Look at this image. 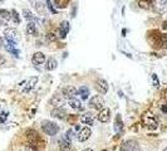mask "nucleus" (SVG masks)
Segmentation results:
<instances>
[{
	"instance_id": "obj_33",
	"label": "nucleus",
	"mask_w": 167,
	"mask_h": 151,
	"mask_svg": "<svg viewBox=\"0 0 167 151\" xmlns=\"http://www.w3.org/2000/svg\"><path fill=\"white\" fill-rule=\"evenodd\" d=\"M25 151H37V150H35V149H34V147H33V146H31V145H30V146H29V147H26V149H25Z\"/></svg>"
},
{
	"instance_id": "obj_4",
	"label": "nucleus",
	"mask_w": 167,
	"mask_h": 151,
	"mask_svg": "<svg viewBox=\"0 0 167 151\" xmlns=\"http://www.w3.org/2000/svg\"><path fill=\"white\" fill-rule=\"evenodd\" d=\"M4 35H5L7 40L14 42V43H16L19 40V33H18V30L14 29V28H7L4 30Z\"/></svg>"
},
{
	"instance_id": "obj_13",
	"label": "nucleus",
	"mask_w": 167,
	"mask_h": 151,
	"mask_svg": "<svg viewBox=\"0 0 167 151\" xmlns=\"http://www.w3.org/2000/svg\"><path fill=\"white\" fill-rule=\"evenodd\" d=\"M81 122L84 124V125H88V126H92L93 122H94V116L90 113V112H86L81 116Z\"/></svg>"
},
{
	"instance_id": "obj_15",
	"label": "nucleus",
	"mask_w": 167,
	"mask_h": 151,
	"mask_svg": "<svg viewBox=\"0 0 167 151\" xmlns=\"http://www.w3.org/2000/svg\"><path fill=\"white\" fill-rule=\"evenodd\" d=\"M49 103H50L52 106L60 107V106L64 103V96H63V93H62V95H54V96L50 98Z\"/></svg>"
},
{
	"instance_id": "obj_37",
	"label": "nucleus",
	"mask_w": 167,
	"mask_h": 151,
	"mask_svg": "<svg viewBox=\"0 0 167 151\" xmlns=\"http://www.w3.org/2000/svg\"><path fill=\"white\" fill-rule=\"evenodd\" d=\"M83 151H93V149H84Z\"/></svg>"
},
{
	"instance_id": "obj_27",
	"label": "nucleus",
	"mask_w": 167,
	"mask_h": 151,
	"mask_svg": "<svg viewBox=\"0 0 167 151\" xmlns=\"http://www.w3.org/2000/svg\"><path fill=\"white\" fill-rule=\"evenodd\" d=\"M10 13H12V18H13L14 23H15V24H19V23H20V18H19V15H18L16 10H14V9H13Z\"/></svg>"
},
{
	"instance_id": "obj_6",
	"label": "nucleus",
	"mask_w": 167,
	"mask_h": 151,
	"mask_svg": "<svg viewBox=\"0 0 167 151\" xmlns=\"http://www.w3.org/2000/svg\"><path fill=\"white\" fill-rule=\"evenodd\" d=\"M62 93H63V96L67 97V98H73L74 96H77L78 89H77L76 87H73V86H65V87H63V89H62Z\"/></svg>"
},
{
	"instance_id": "obj_14",
	"label": "nucleus",
	"mask_w": 167,
	"mask_h": 151,
	"mask_svg": "<svg viewBox=\"0 0 167 151\" xmlns=\"http://www.w3.org/2000/svg\"><path fill=\"white\" fill-rule=\"evenodd\" d=\"M31 60H33V63H34V64L40 66V64H43V63L45 62V55H44L42 52H37V53L33 54Z\"/></svg>"
},
{
	"instance_id": "obj_32",
	"label": "nucleus",
	"mask_w": 167,
	"mask_h": 151,
	"mask_svg": "<svg viewBox=\"0 0 167 151\" xmlns=\"http://www.w3.org/2000/svg\"><path fill=\"white\" fill-rule=\"evenodd\" d=\"M55 39H57V37H55L54 33H49L48 34V40H55Z\"/></svg>"
},
{
	"instance_id": "obj_20",
	"label": "nucleus",
	"mask_w": 167,
	"mask_h": 151,
	"mask_svg": "<svg viewBox=\"0 0 167 151\" xmlns=\"http://www.w3.org/2000/svg\"><path fill=\"white\" fill-rule=\"evenodd\" d=\"M23 17H24L28 21H34V23H38V21H39V19H38L34 14H33L30 10H28V9H24V10H23Z\"/></svg>"
},
{
	"instance_id": "obj_31",
	"label": "nucleus",
	"mask_w": 167,
	"mask_h": 151,
	"mask_svg": "<svg viewBox=\"0 0 167 151\" xmlns=\"http://www.w3.org/2000/svg\"><path fill=\"white\" fill-rule=\"evenodd\" d=\"M152 79H153L155 87H158V86H160V83H158V79H157V76H156V74H152Z\"/></svg>"
},
{
	"instance_id": "obj_7",
	"label": "nucleus",
	"mask_w": 167,
	"mask_h": 151,
	"mask_svg": "<svg viewBox=\"0 0 167 151\" xmlns=\"http://www.w3.org/2000/svg\"><path fill=\"white\" fill-rule=\"evenodd\" d=\"M90 135H92V130L89 127H83V129L79 130V132L77 135V139H78L79 142H84L90 137Z\"/></svg>"
},
{
	"instance_id": "obj_21",
	"label": "nucleus",
	"mask_w": 167,
	"mask_h": 151,
	"mask_svg": "<svg viewBox=\"0 0 167 151\" xmlns=\"http://www.w3.org/2000/svg\"><path fill=\"white\" fill-rule=\"evenodd\" d=\"M71 149H72L71 141L65 140V139H62V140L59 141V150H60V151H71Z\"/></svg>"
},
{
	"instance_id": "obj_24",
	"label": "nucleus",
	"mask_w": 167,
	"mask_h": 151,
	"mask_svg": "<svg viewBox=\"0 0 167 151\" xmlns=\"http://www.w3.org/2000/svg\"><path fill=\"white\" fill-rule=\"evenodd\" d=\"M57 66H58V62L54 59V58H49L48 60H47V66H45V68H47V71H54L55 68H57Z\"/></svg>"
},
{
	"instance_id": "obj_8",
	"label": "nucleus",
	"mask_w": 167,
	"mask_h": 151,
	"mask_svg": "<svg viewBox=\"0 0 167 151\" xmlns=\"http://www.w3.org/2000/svg\"><path fill=\"white\" fill-rule=\"evenodd\" d=\"M137 146H138V144H137L135 140H127V141L122 142L119 150H121V151H133V150L138 149Z\"/></svg>"
},
{
	"instance_id": "obj_2",
	"label": "nucleus",
	"mask_w": 167,
	"mask_h": 151,
	"mask_svg": "<svg viewBox=\"0 0 167 151\" xmlns=\"http://www.w3.org/2000/svg\"><path fill=\"white\" fill-rule=\"evenodd\" d=\"M142 121H143V124L146 127L151 129V130H156L158 124H157V120L156 117L152 115V113H146L143 117H142Z\"/></svg>"
},
{
	"instance_id": "obj_38",
	"label": "nucleus",
	"mask_w": 167,
	"mask_h": 151,
	"mask_svg": "<svg viewBox=\"0 0 167 151\" xmlns=\"http://www.w3.org/2000/svg\"><path fill=\"white\" fill-rule=\"evenodd\" d=\"M0 25H3V20H0Z\"/></svg>"
},
{
	"instance_id": "obj_34",
	"label": "nucleus",
	"mask_w": 167,
	"mask_h": 151,
	"mask_svg": "<svg viewBox=\"0 0 167 151\" xmlns=\"http://www.w3.org/2000/svg\"><path fill=\"white\" fill-rule=\"evenodd\" d=\"M4 63V58H3V55L0 54V64H3Z\"/></svg>"
},
{
	"instance_id": "obj_28",
	"label": "nucleus",
	"mask_w": 167,
	"mask_h": 151,
	"mask_svg": "<svg viewBox=\"0 0 167 151\" xmlns=\"http://www.w3.org/2000/svg\"><path fill=\"white\" fill-rule=\"evenodd\" d=\"M73 136H74V132H73V130H68L65 132V136H64V139L65 140H68V141H71L72 139H73Z\"/></svg>"
},
{
	"instance_id": "obj_36",
	"label": "nucleus",
	"mask_w": 167,
	"mask_h": 151,
	"mask_svg": "<svg viewBox=\"0 0 167 151\" xmlns=\"http://www.w3.org/2000/svg\"><path fill=\"white\" fill-rule=\"evenodd\" d=\"M162 111L163 112H167V106H162Z\"/></svg>"
},
{
	"instance_id": "obj_26",
	"label": "nucleus",
	"mask_w": 167,
	"mask_h": 151,
	"mask_svg": "<svg viewBox=\"0 0 167 151\" xmlns=\"http://www.w3.org/2000/svg\"><path fill=\"white\" fill-rule=\"evenodd\" d=\"M33 5H34V8L38 10V13H44V8H43V4L39 3V2H33Z\"/></svg>"
},
{
	"instance_id": "obj_35",
	"label": "nucleus",
	"mask_w": 167,
	"mask_h": 151,
	"mask_svg": "<svg viewBox=\"0 0 167 151\" xmlns=\"http://www.w3.org/2000/svg\"><path fill=\"white\" fill-rule=\"evenodd\" d=\"M158 2H160L162 5H163V4H167V0H158Z\"/></svg>"
},
{
	"instance_id": "obj_40",
	"label": "nucleus",
	"mask_w": 167,
	"mask_h": 151,
	"mask_svg": "<svg viewBox=\"0 0 167 151\" xmlns=\"http://www.w3.org/2000/svg\"><path fill=\"white\" fill-rule=\"evenodd\" d=\"M163 151H167V147H165V149H163Z\"/></svg>"
},
{
	"instance_id": "obj_25",
	"label": "nucleus",
	"mask_w": 167,
	"mask_h": 151,
	"mask_svg": "<svg viewBox=\"0 0 167 151\" xmlns=\"http://www.w3.org/2000/svg\"><path fill=\"white\" fill-rule=\"evenodd\" d=\"M12 18V13L5 10V9H0V19H4V20H9Z\"/></svg>"
},
{
	"instance_id": "obj_10",
	"label": "nucleus",
	"mask_w": 167,
	"mask_h": 151,
	"mask_svg": "<svg viewBox=\"0 0 167 151\" xmlns=\"http://www.w3.org/2000/svg\"><path fill=\"white\" fill-rule=\"evenodd\" d=\"M95 88L101 95H106L108 92V83L104 79H98L95 83Z\"/></svg>"
},
{
	"instance_id": "obj_12",
	"label": "nucleus",
	"mask_w": 167,
	"mask_h": 151,
	"mask_svg": "<svg viewBox=\"0 0 167 151\" xmlns=\"http://www.w3.org/2000/svg\"><path fill=\"white\" fill-rule=\"evenodd\" d=\"M50 115L53 116V117H55V118H59V120H65L67 118V111L65 110H63L62 107H55L52 112H50Z\"/></svg>"
},
{
	"instance_id": "obj_9",
	"label": "nucleus",
	"mask_w": 167,
	"mask_h": 151,
	"mask_svg": "<svg viewBox=\"0 0 167 151\" xmlns=\"http://www.w3.org/2000/svg\"><path fill=\"white\" fill-rule=\"evenodd\" d=\"M69 30H71V24H69V21H67V20L62 21L60 25H59V35H60V38L64 39V38L67 37V34L69 33Z\"/></svg>"
},
{
	"instance_id": "obj_19",
	"label": "nucleus",
	"mask_w": 167,
	"mask_h": 151,
	"mask_svg": "<svg viewBox=\"0 0 167 151\" xmlns=\"http://www.w3.org/2000/svg\"><path fill=\"white\" fill-rule=\"evenodd\" d=\"M26 33H28L29 35H37V34H38L37 23H34V21H28V25H26Z\"/></svg>"
},
{
	"instance_id": "obj_22",
	"label": "nucleus",
	"mask_w": 167,
	"mask_h": 151,
	"mask_svg": "<svg viewBox=\"0 0 167 151\" xmlns=\"http://www.w3.org/2000/svg\"><path fill=\"white\" fill-rule=\"evenodd\" d=\"M78 93L82 97V100H88V97H89V88L87 86H82L78 89Z\"/></svg>"
},
{
	"instance_id": "obj_16",
	"label": "nucleus",
	"mask_w": 167,
	"mask_h": 151,
	"mask_svg": "<svg viewBox=\"0 0 167 151\" xmlns=\"http://www.w3.org/2000/svg\"><path fill=\"white\" fill-rule=\"evenodd\" d=\"M26 139L29 140V144H30L31 146H34V145L37 144V141L39 140L38 134H37L34 130H29V131H26Z\"/></svg>"
},
{
	"instance_id": "obj_17",
	"label": "nucleus",
	"mask_w": 167,
	"mask_h": 151,
	"mask_svg": "<svg viewBox=\"0 0 167 151\" xmlns=\"http://www.w3.org/2000/svg\"><path fill=\"white\" fill-rule=\"evenodd\" d=\"M15 44H16V43H14V42H10V40H7V39H5V49H7L9 53H12V54H14L15 57H18V55H19V50H16Z\"/></svg>"
},
{
	"instance_id": "obj_30",
	"label": "nucleus",
	"mask_w": 167,
	"mask_h": 151,
	"mask_svg": "<svg viewBox=\"0 0 167 151\" xmlns=\"http://www.w3.org/2000/svg\"><path fill=\"white\" fill-rule=\"evenodd\" d=\"M7 116H8V112H3L2 113V117H0V124L4 122V121L7 120Z\"/></svg>"
},
{
	"instance_id": "obj_23",
	"label": "nucleus",
	"mask_w": 167,
	"mask_h": 151,
	"mask_svg": "<svg viewBox=\"0 0 167 151\" xmlns=\"http://www.w3.org/2000/svg\"><path fill=\"white\" fill-rule=\"evenodd\" d=\"M114 130L116 132H121L123 130V122H122V118H121V115H117L116 117V122H114Z\"/></svg>"
},
{
	"instance_id": "obj_11",
	"label": "nucleus",
	"mask_w": 167,
	"mask_h": 151,
	"mask_svg": "<svg viewBox=\"0 0 167 151\" xmlns=\"http://www.w3.org/2000/svg\"><path fill=\"white\" fill-rule=\"evenodd\" d=\"M38 81H39V78H38L37 76H33V77H30V78H29V81L26 82V84H25L24 89H23V92H24V93L30 92V91H31L33 88H34V86H37Z\"/></svg>"
},
{
	"instance_id": "obj_5",
	"label": "nucleus",
	"mask_w": 167,
	"mask_h": 151,
	"mask_svg": "<svg viewBox=\"0 0 167 151\" xmlns=\"http://www.w3.org/2000/svg\"><path fill=\"white\" fill-rule=\"evenodd\" d=\"M109 117H111V110L103 107L102 110H99L98 116H97V120L99 121V122H102V124H107L108 121H109Z\"/></svg>"
},
{
	"instance_id": "obj_1",
	"label": "nucleus",
	"mask_w": 167,
	"mask_h": 151,
	"mask_svg": "<svg viewBox=\"0 0 167 151\" xmlns=\"http://www.w3.org/2000/svg\"><path fill=\"white\" fill-rule=\"evenodd\" d=\"M42 130L47 135L54 136V135H57L59 132V126L55 122H53V121H43L42 122Z\"/></svg>"
},
{
	"instance_id": "obj_18",
	"label": "nucleus",
	"mask_w": 167,
	"mask_h": 151,
	"mask_svg": "<svg viewBox=\"0 0 167 151\" xmlns=\"http://www.w3.org/2000/svg\"><path fill=\"white\" fill-rule=\"evenodd\" d=\"M68 105L73 108V110H77V111H83V105H82V102L79 101V100H77V98H69L68 100Z\"/></svg>"
},
{
	"instance_id": "obj_29",
	"label": "nucleus",
	"mask_w": 167,
	"mask_h": 151,
	"mask_svg": "<svg viewBox=\"0 0 167 151\" xmlns=\"http://www.w3.org/2000/svg\"><path fill=\"white\" fill-rule=\"evenodd\" d=\"M161 39H162V44H163V47L167 48V34H163Z\"/></svg>"
},
{
	"instance_id": "obj_39",
	"label": "nucleus",
	"mask_w": 167,
	"mask_h": 151,
	"mask_svg": "<svg viewBox=\"0 0 167 151\" xmlns=\"http://www.w3.org/2000/svg\"><path fill=\"white\" fill-rule=\"evenodd\" d=\"M133 151H141V150H138V149H136V150H133Z\"/></svg>"
},
{
	"instance_id": "obj_3",
	"label": "nucleus",
	"mask_w": 167,
	"mask_h": 151,
	"mask_svg": "<svg viewBox=\"0 0 167 151\" xmlns=\"http://www.w3.org/2000/svg\"><path fill=\"white\" fill-rule=\"evenodd\" d=\"M103 106H104V100H103L102 96L97 95V96H93L89 100V107H92V108H95V110L99 111V110L103 108Z\"/></svg>"
}]
</instances>
